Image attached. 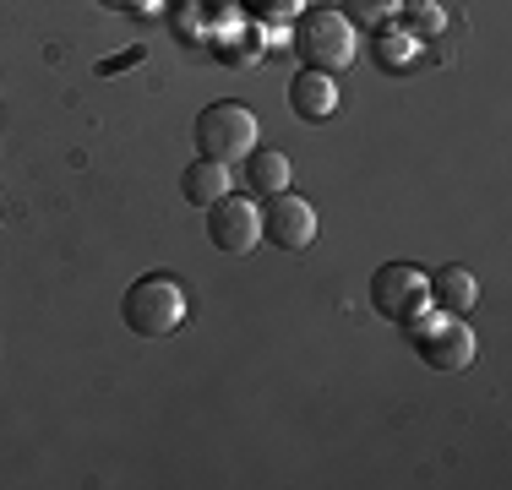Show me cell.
Instances as JSON below:
<instances>
[{
	"mask_svg": "<svg viewBox=\"0 0 512 490\" xmlns=\"http://www.w3.org/2000/svg\"><path fill=\"white\" fill-rule=\"evenodd\" d=\"M186 311H191L186 284H180V278H169V273L137 278V284L126 289V300H120V322H126L137 338H169V333H180Z\"/></svg>",
	"mask_w": 512,
	"mask_h": 490,
	"instance_id": "cell-1",
	"label": "cell"
},
{
	"mask_svg": "<svg viewBox=\"0 0 512 490\" xmlns=\"http://www.w3.org/2000/svg\"><path fill=\"white\" fill-rule=\"evenodd\" d=\"M404 333L431 371H463V365H474V349H480L469 333V322H463L458 311H436V305H425L420 316H409Z\"/></svg>",
	"mask_w": 512,
	"mask_h": 490,
	"instance_id": "cell-2",
	"label": "cell"
},
{
	"mask_svg": "<svg viewBox=\"0 0 512 490\" xmlns=\"http://www.w3.org/2000/svg\"><path fill=\"white\" fill-rule=\"evenodd\" d=\"M289 49H300V60H306L311 71H344L349 60H355V28H349V17L344 11H333V6H316L300 17V28H295V39H289Z\"/></svg>",
	"mask_w": 512,
	"mask_h": 490,
	"instance_id": "cell-3",
	"label": "cell"
},
{
	"mask_svg": "<svg viewBox=\"0 0 512 490\" xmlns=\"http://www.w3.org/2000/svg\"><path fill=\"white\" fill-rule=\"evenodd\" d=\"M197 147L202 158H218V164H240V158L256 147V115L235 98H218L197 115Z\"/></svg>",
	"mask_w": 512,
	"mask_h": 490,
	"instance_id": "cell-4",
	"label": "cell"
},
{
	"mask_svg": "<svg viewBox=\"0 0 512 490\" xmlns=\"http://www.w3.org/2000/svg\"><path fill=\"white\" fill-rule=\"evenodd\" d=\"M371 305H376L382 322L404 327L409 316H420L425 305H431V284H425V273L414 262H382L371 273Z\"/></svg>",
	"mask_w": 512,
	"mask_h": 490,
	"instance_id": "cell-5",
	"label": "cell"
},
{
	"mask_svg": "<svg viewBox=\"0 0 512 490\" xmlns=\"http://www.w3.org/2000/svg\"><path fill=\"white\" fill-rule=\"evenodd\" d=\"M207 240L224 256H251L262 245V207L251 196H218L207 207Z\"/></svg>",
	"mask_w": 512,
	"mask_h": 490,
	"instance_id": "cell-6",
	"label": "cell"
},
{
	"mask_svg": "<svg viewBox=\"0 0 512 490\" xmlns=\"http://www.w3.org/2000/svg\"><path fill=\"white\" fill-rule=\"evenodd\" d=\"M262 240L267 245H278V251H306V245L316 240V207L306 202V196H295V191H278V196H267V207H262Z\"/></svg>",
	"mask_w": 512,
	"mask_h": 490,
	"instance_id": "cell-7",
	"label": "cell"
},
{
	"mask_svg": "<svg viewBox=\"0 0 512 490\" xmlns=\"http://www.w3.org/2000/svg\"><path fill=\"white\" fill-rule=\"evenodd\" d=\"M425 284H431V305L436 311H474L480 305V278L469 273L463 262H447V267H436V273H425Z\"/></svg>",
	"mask_w": 512,
	"mask_h": 490,
	"instance_id": "cell-8",
	"label": "cell"
},
{
	"mask_svg": "<svg viewBox=\"0 0 512 490\" xmlns=\"http://www.w3.org/2000/svg\"><path fill=\"white\" fill-rule=\"evenodd\" d=\"M289 109H295L300 120H327L338 109V82L327 77V71L300 66L295 82H289Z\"/></svg>",
	"mask_w": 512,
	"mask_h": 490,
	"instance_id": "cell-9",
	"label": "cell"
},
{
	"mask_svg": "<svg viewBox=\"0 0 512 490\" xmlns=\"http://www.w3.org/2000/svg\"><path fill=\"white\" fill-rule=\"evenodd\" d=\"M180 196L207 213L218 196H229V164H218V158H197V164H186V175H180Z\"/></svg>",
	"mask_w": 512,
	"mask_h": 490,
	"instance_id": "cell-10",
	"label": "cell"
},
{
	"mask_svg": "<svg viewBox=\"0 0 512 490\" xmlns=\"http://www.w3.org/2000/svg\"><path fill=\"white\" fill-rule=\"evenodd\" d=\"M246 186H251V196L289 191V153H278V147H251L246 153Z\"/></svg>",
	"mask_w": 512,
	"mask_h": 490,
	"instance_id": "cell-11",
	"label": "cell"
},
{
	"mask_svg": "<svg viewBox=\"0 0 512 490\" xmlns=\"http://www.w3.org/2000/svg\"><path fill=\"white\" fill-rule=\"evenodd\" d=\"M398 11H404V0H344V17L349 28H393Z\"/></svg>",
	"mask_w": 512,
	"mask_h": 490,
	"instance_id": "cell-12",
	"label": "cell"
},
{
	"mask_svg": "<svg viewBox=\"0 0 512 490\" xmlns=\"http://www.w3.org/2000/svg\"><path fill=\"white\" fill-rule=\"evenodd\" d=\"M414 44H420V39H414L409 28H376V60H382L387 71H393V66H409V60H414Z\"/></svg>",
	"mask_w": 512,
	"mask_h": 490,
	"instance_id": "cell-13",
	"label": "cell"
},
{
	"mask_svg": "<svg viewBox=\"0 0 512 490\" xmlns=\"http://www.w3.org/2000/svg\"><path fill=\"white\" fill-rule=\"evenodd\" d=\"M398 17L409 22V33L414 39H436V33L447 28V17H442V6H436V0H404V11H398Z\"/></svg>",
	"mask_w": 512,
	"mask_h": 490,
	"instance_id": "cell-14",
	"label": "cell"
},
{
	"mask_svg": "<svg viewBox=\"0 0 512 490\" xmlns=\"http://www.w3.org/2000/svg\"><path fill=\"white\" fill-rule=\"evenodd\" d=\"M240 6H246L251 17H262V22H289V17L306 11V0H240Z\"/></svg>",
	"mask_w": 512,
	"mask_h": 490,
	"instance_id": "cell-15",
	"label": "cell"
},
{
	"mask_svg": "<svg viewBox=\"0 0 512 490\" xmlns=\"http://www.w3.org/2000/svg\"><path fill=\"white\" fill-rule=\"evenodd\" d=\"M137 60H142V49H131V55H115V60H104L99 71H120V66H137Z\"/></svg>",
	"mask_w": 512,
	"mask_h": 490,
	"instance_id": "cell-16",
	"label": "cell"
},
{
	"mask_svg": "<svg viewBox=\"0 0 512 490\" xmlns=\"http://www.w3.org/2000/svg\"><path fill=\"white\" fill-rule=\"evenodd\" d=\"M99 6H109V11H142L148 0H99Z\"/></svg>",
	"mask_w": 512,
	"mask_h": 490,
	"instance_id": "cell-17",
	"label": "cell"
}]
</instances>
